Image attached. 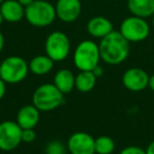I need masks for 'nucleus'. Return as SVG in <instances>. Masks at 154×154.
<instances>
[{
  "mask_svg": "<svg viewBox=\"0 0 154 154\" xmlns=\"http://www.w3.org/2000/svg\"><path fill=\"white\" fill-rule=\"evenodd\" d=\"M98 47L100 59L111 66L124 62L130 53V42L120 34L119 31H112L109 35L101 38Z\"/></svg>",
  "mask_w": 154,
  "mask_h": 154,
  "instance_id": "obj_1",
  "label": "nucleus"
},
{
  "mask_svg": "<svg viewBox=\"0 0 154 154\" xmlns=\"http://www.w3.org/2000/svg\"><path fill=\"white\" fill-rule=\"evenodd\" d=\"M55 5L47 0H34L26 8L24 18L26 21L36 28H45L52 24L55 20Z\"/></svg>",
  "mask_w": 154,
  "mask_h": 154,
  "instance_id": "obj_2",
  "label": "nucleus"
},
{
  "mask_svg": "<svg viewBox=\"0 0 154 154\" xmlns=\"http://www.w3.org/2000/svg\"><path fill=\"white\" fill-rule=\"evenodd\" d=\"M73 60L79 71H92L100 61L98 45L89 39L82 40L75 49Z\"/></svg>",
  "mask_w": 154,
  "mask_h": 154,
  "instance_id": "obj_3",
  "label": "nucleus"
},
{
  "mask_svg": "<svg viewBox=\"0 0 154 154\" xmlns=\"http://www.w3.org/2000/svg\"><path fill=\"white\" fill-rule=\"evenodd\" d=\"M63 95L54 84H43L34 91L32 101L40 112H48L63 103Z\"/></svg>",
  "mask_w": 154,
  "mask_h": 154,
  "instance_id": "obj_4",
  "label": "nucleus"
},
{
  "mask_svg": "<svg viewBox=\"0 0 154 154\" xmlns=\"http://www.w3.org/2000/svg\"><path fill=\"white\" fill-rule=\"evenodd\" d=\"M29 63L19 56H9L0 63V78L5 84H19L28 76Z\"/></svg>",
  "mask_w": 154,
  "mask_h": 154,
  "instance_id": "obj_5",
  "label": "nucleus"
},
{
  "mask_svg": "<svg viewBox=\"0 0 154 154\" xmlns=\"http://www.w3.org/2000/svg\"><path fill=\"white\" fill-rule=\"evenodd\" d=\"M150 24L145 18L130 16L122 20L119 32L129 42H140L149 37Z\"/></svg>",
  "mask_w": 154,
  "mask_h": 154,
  "instance_id": "obj_6",
  "label": "nucleus"
},
{
  "mask_svg": "<svg viewBox=\"0 0 154 154\" xmlns=\"http://www.w3.org/2000/svg\"><path fill=\"white\" fill-rule=\"evenodd\" d=\"M45 55L54 62L62 61L69 56L71 51V42L69 37L60 31L52 32L45 39Z\"/></svg>",
  "mask_w": 154,
  "mask_h": 154,
  "instance_id": "obj_7",
  "label": "nucleus"
},
{
  "mask_svg": "<svg viewBox=\"0 0 154 154\" xmlns=\"http://www.w3.org/2000/svg\"><path fill=\"white\" fill-rule=\"evenodd\" d=\"M22 129L14 120H3L0 122V150L13 151L22 143Z\"/></svg>",
  "mask_w": 154,
  "mask_h": 154,
  "instance_id": "obj_8",
  "label": "nucleus"
},
{
  "mask_svg": "<svg viewBox=\"0 0 154 154\" xmlns=\"http://www.w3.org/2000/svg\"><path fill=\"white\" fill-rule=\"evenodd\" d=\"M66 149L70 154H95V138L86 132H75L69 137Z\"/></svg>",
  "mask_w": 154,
  "mask_h": 154,
  "instance_id": "obj_9",
  "label": "nucleus"
},
{
  "mask_svg": "<svg viewBox=\"0 0 154 154\" xmlns=\"http://www.w3.org/2000/svg\"><path fill=\"white\" fill-rule=\"evenodd\" d=\"M150 76L143 69L131 68L124 73L122 82L124 87L131 92H141L149 86Z\"/></svg>",
  "mask_w": 154,
  "mask_h": 154,
  "instance_id": "obj_10",
  "label": "nucleus"
},
{
  "mask_svg": "<svg viewBox=\"0 0 154 154\" xmlns=\"http://www.w3.org/2000/svg\"><path fill=\"white\" fill-rule=\"evenodd\" d=\"M56 16L61 21L71 23L78 19L82 13L80 0H57L55 5Z\"/></svg>",
  "mask_w": 154,
  "mask_h": 154,
  "instance_id": "obj_11",
  "label": "nucleus"
},
{
  "mask_svg": "<svg viewBox=\"0 0 154 154\" xmlns=\"http://www.w3.org/2000/svg\"><path fill=\"white\" fill-rule=\"evenodd\" d=\"M40 119V111L34 105H26L19 109L16 122L23 129H34Z\"/></svg>",
  "mask_w": 154,
  "mask_h": 154,
  "instance_id": "obj_12",
  "label": "nucleus"
},
{
  "mask_svg": "<svg viewBox=\"0 0 154 154\" xmlns=\"http://www.w3.org/2000/svg\"><path fill=\"white\" fill-rule=\"evenodd\" d=\"M87 31L94 38H103L113 30V24L108 18L103 16H95L87 23Z\"/></svg>",
  "mask_w": 154,
  "mask_h": 154,
  "instance_id": "obj_13",
  "label": "nucleus"
},
{
  "mask_svg": "<svg viewBox=\"0 0 154 154\" xmlns=\"http://www.w3.org/2000/svg\"><path fill=\"white\" fill-rule=\"evenodd\" d=\"M0 12L5 21L15 23L23 19L26 8L17 0H5V2L0 5Z\"/></svg>",
  "mask_w": 154,
  "mask_h": 154,
  "instance_id": "obj_14",
  "label": "nucleus"
},
{
  "mask_svg": "<svg viewBox=\"0 0 154 154\" xmlns=\"http://www.w3.org/2000/svg\"><path fill=\"white\" fill-rule=\"evenodd\" d=\"M127 5L133 16L147 19L154 15V0H128Z\"/></svg>",
  "mask_w": 154,
  "mask_h": 154,
  "instance_id": "obj_15",
  "label": "nucleus"
},
{
  "mask_svg": "<svg viewBox=\"0 0 154 154\" xmlns=\"http://www.w3.org/2000/svg\"><path fill=\"white\" fill-rule=\"evenodd\" d=\"M75 77L71 70L61 69L54 76V85L62 94H68L75 88Z\"/></svg>",
  "mask_w": 154,
  "mask_h": 154,
  "instance_id": "obj_16",
  "label": "nucleus"
},
{
  "mask_svg": "<svg viewBox=\"0 0 154 154\" xmlns=\"http://www.w3.org/2000/svg\"><path fill=\"white\" fill-rule=\"evenodd\" d=\"M54 68V61L48 55L35 56L29 62V69L33 74L42 76L50 73Z\"/></svg>",
  "mask_w": 154,
  "mask_h": 154,
  "instance_id": "obj_17",
  "label": "nucleus"
},
{
  "mask_svg": "<svg viewBox=\"0 0 154 154\" xmlns=\"http://www.w3.org/2000/svg\"><path fill=\"white\" fill-rule=\"evenodd\" d=\"M96 80L92 71H80L75 77V88L82 93H88L94 89Z\"/></svg>",
  "mask_w": 154,
  "mask_h": 154,
  "instance_id": "obj_18",
  "label": "nucleus"
},
{
  "mask_svg": "<svg viewBox=\"0 0 154 154\" xmlns=\"http://www.w3.org/2000/svg\"><path fill=\"white\" fill-rule=\"evenodd\" d=\"M115 150V143L113 138L107 135H101L95 138V153L112 154Z\"/></svg>",
  "mask_w": 154,
  "mask_h": 154,
  "instance_id": "obj_19",
  "label": "nucleus"
},
{
  "mask_svg": "<svg viewBox=\"0 0 154 154\" xmlns=\"http://www.w3.org/2000/svg\"><path fill=\"white\" fill-rule=\"evenodd\" d=\"M66 147L59 140H52L47 145L45 153L47 154H66Z\"/></svg>",
  "mask_w": 154,
  "mask_h": 154,
  "instance_id": "obj_20",
  "label": "nucleus"
},
{
  "mask_svg": "<svg viewBox=\"0 0 154 154\" xmlns=\"http://www.w3.org/2000/svg\"><path fill=\"white\" fill-rule=\"evenodd\" d=\"M22 141L24 143H33L36 138V133H35L34 129H23L22 130Z\"/></svg>",
  "mask_w": 154,
  "mask_h": 154,
  "instance_id": "obj_21",
  "label": "nucleus"
},
{
  "mask_svg": "<svg viewBox=\"0 0 154 154\" xmlns=\"http://www.w3.org/2000/svg\"><path fill=\"white\" fill-rule=\"evenodd\" d=\"M119 154H146V150L137 146H128L120 151Z\"/></svg>",
  "mask_w": 154,
  "mask_h": 154,
  "instance_id": "obj_22",
  "label": "nucleus"
},
{
  "mask_svg": "<svg viewBox=\"0 0 154 154\" xmlns=\"http://www.w3.org/2000/svg\"><path fill=\"white\" fill-rule=\"evenodd\" d=\"M5 92H7V84L0 78V100L5 97Z\"/></svg>",
  "mask_w": 154,
  "mask_h": 154,
  "instance_id": "obj_23",
  "label": "nucleus"
},
{
  "mask_svg": "<svg viewBox=\"0 0 154 154\" xmlns=\"http://www.w3.org/2000/svg\"><path fill=\"white\" fill-rule=\"evenodd\" d=\"M92 72H93V74L95 75V76L98 78V77H100V76H103V68H101L100 66H96L94 69L92 70Z\"/></svg>",
  "mask_w": 154,
  "mask_h": 154,
  "instance_id": "obj_24",
  "label": "nucleus"
},
{
  "mask_svg": "<svg viewBox=\"0 0 154 154\" xmlns=\"http://www.w3.org/2000/svg\"><path fill=\"white\" fill-rule=\"evenodd\" d=\"M146 154H154V140L148 145L147 149H146Z\"/></svg>",
  "mask_w": 154,
  "mask_h": 154,
  "instance_id": "obj_25",
  "label": "nucleus"
},
{
  "mask_svg": "<svg viewBox=\"0 0 154 154\" xmlns=\"http://www.w3.org/2000/svg\"><path fill=\"white\" fill-rule=\"evenodd\" d=\"M17 1H18V2H19L21 5H23L24 8H26L28 5H30L31 3H32L33 1H34V0H17Z\"/></svg>",
  "mask_w": 154,
  "mask_h": 154,
  "instance_id": "obj_26",
  "label": "nucleus"
},
{
  "mask_svg": "<svg viewBox=\"0 0 154 154\" xmlns=\"http://www.w3.org/2000/svg\"><path fill=\"white\" fill-rule=\"evenodd\" d=\"M148 88H150V90L153 91L154 92V74L150 76V79H149V86Z\"/></svg>",
  "mask_w": 154,
  "mask_h": 154,
  "instance_id": "obj_27",
  "label": "nucleus"
},
{
  "mask_svg": "<svg viewBox=\"0 0 154 154\" xmlns=\"http://www.w3.org/2000/svg\"><path fill=\"white\" fill-rule=\"evenodd\" d=\"M3 47H5V37L2 33L0 32V52L3 50Z\"/></svg>",
  "mask_w": 154,
  "mask_h": 154,
  "instance_id": "obj_28",
  "label": "nucleus"
},
{
  "mask_svg": "<svg viewBox=\"0 0 154 154\" xmlns=\"http://www.w3.org/2000/svg\"><path fill=\"white\" fill-rule=\"evenodd\" d=\"M3 21H5V20H3V17H2V15H1V12H0V26H1V24H2Z\"/></svg>",
  "mask_w": 154,
  "mask_h": 154,
  "instance_id": "obj_29",
  "label": "nucleus"
},
{
  "mask_svg": "<svg viewBox=\"0 0 154 154\" xmlns=\"http://www.w3.org/2000/svg\"><path fill=\"white\" fill-rule=\"evenodd\" d=\"M152 26H153V28H154V15L152 16Z\"/></svg>",
  "mask_w": 154,
  "mask_h": 154,
  "instance_id": "obj_30",
  "label": "nucleus"
},
{
  "mask_svg": "<svg viewBox=\"0 0 154 154\" xmlns=\"http://www.w3.org/2000/svg\"><path fill=\"white\" fill-rule=\"evenodd\" d=\"M3 2H5V0H0V5H2V3H3Z\"/></svg>",
  "mask_w": 154,
  "mask_h": 154,
  "instance_id": "obj_31",
  "label": "nucleus"
}]
</instances>
